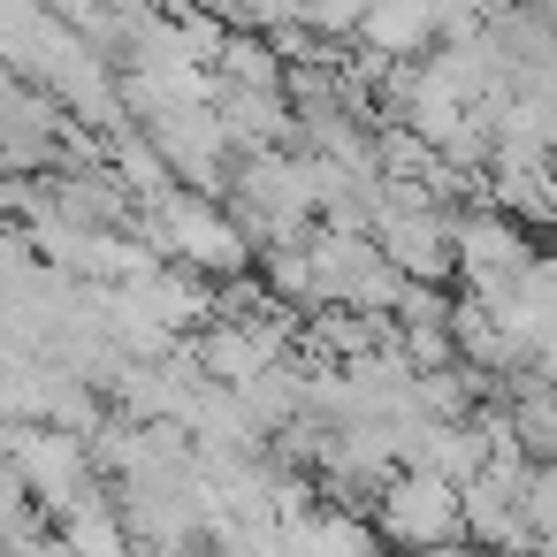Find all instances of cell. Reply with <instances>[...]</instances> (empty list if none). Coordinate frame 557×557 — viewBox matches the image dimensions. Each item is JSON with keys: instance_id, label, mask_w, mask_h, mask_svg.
Listing matches in <instances>:
<instances>
[{"instance_id": "obj_1", "label": "cell", "mask_w": 557, "mask_h": 557, "mask_svg": "<svg viewBox=\"0 0 557 557\" xmlns=\"http://www.w3.org/2000/svg\"><path fill=\"white\" fill-rule=\"evenodd\" d=\"M131 237L138 245H153L169 268H184V275H199L207 290H230V283H245L252 275V237L230 222V207L222 199H199V191H184V184H161V191H146L138 199V214H131Z\"/></svg>"}, {"instance_id": "obj_2", "label": "cell", "mask_w": 557, "mask_h": 557, "mask_svg": "<svg viewBox=\"0 0 557 557\" xmlns=\"http://www.w3.org/2000/svg\"><path fill=\"white\" fill-rule=\"evenodd\" d=\"M367 527H374V542H382V549H397V557H435V549L466 542V504H458V488H450V481H435V473H412V466H405V473L374 496Z\"/></svg>"}, {"instance_id": "obj_3", "label": "cell", "mask_w": 557, "mask_h": 557, "mask_svg": "<svg viewBox=\"0 0 557 557\" xmlns=\"http://www.w3.org/2000/svg\"><path fill=\"white\" fill-rule=\"evenodd\" d=\"M0 458H9V473L24 481V496L39 504V519H62L77 496L100 488L92 443L62 435V428H9V435H0Z\"/></svg>"}, {"instance_id": "obj_4", "label": "cell", "mask_w": 557, "mask_h": 557, "mask_svg": "<svg viewBox=\"0 0 557 557\" xmlns=\"http://www.w3.org/2000/svg\"><path fill=\"white\" fill-rule=\"evenodd\" d=\"M138 131L153 138L169 184H184V191H199V199H222V191H230L237 153H230L214 108H169V115H153V123H138Z\"/></svg>"}, {"instance_id": "obj_5", "label": "cell", "mask_w": 557, "mask_h": 557, "mask_svg": "<svg viewBox=\"0 0 557 557\" xmlns=\"http://www.w3.org/2000/svg\"><path fill=\"white\" fill-rule=\"evenodd\" d=\"M519 481H527V458L504 450L458 504H466V542L488 549V557H534V534H527V511H519Z\"/></svg>"}, {"instance_id": "obj_6", "label": "cell", "mask_w": 557, "mask_h": 557, "mask_svg": "<svg viewBox=\"0 0 557 557\" xmlns=\"http://www.w3.org/2000/svg\"><path fill=\"white\" fill-rule=\"evenodd\" d=\"M527 260H534V237L519 222H504L496 207H458V275H466V290H504Z\"/></svg>"}, {"instance_id": "obj_7", "label": "cell", "mask_w": 557, "mask_h": 557, "mask_svg": "<svg viewBox=\"0 0 557 557\" xmlns=\"http://www.w3.org/2000/svg\"><path fill=\"white\" fill-rule=\"evenodd\" d=\"M367 62L382 70H412L443 47V9L428 0H389V9H359V39H351Z\"/></svg>"}, {"instance_id": "obj_8", "label": "cell", "mask_w": 557, "mask_h": 557, "mask_svg": "<svg viewBox=\"0 0 557 557\" xmlns=\"http://www.w3.org/2000/svg\"><path fill=\"white\" fill-rule=\"evenodd\" d=\"M519 511H527V534H534V542H557V466H527Z\"/></svg>"}, {"instance_id": "obj_9", "label": "cell", "mask_w": 557, "mask_h": 557, "mask_svg": "<svg viewBox=\"0 0 557 557\" xmlns=\"http://www.w3.org/2000/svg\"><path fill=\"white\" fill-rule=\"evenodd\" d=\"M534 382H542V389H557V329L534 344Z\"/></svg>"}, {"instance_id": "obj_10", "label": "cell", "mask_w": 557, "mask_h": 557, "mask_svg": "<svg viewBox=\"0 0 557 557\" xmlns=\"http://www.w3.org/2000/svg\"><path fill=\"white\" fill-rule=\"evenodd\" d=\"M435 557H488V549H473V542H450V549H435Z\"/></svg>"}]
</instances>
